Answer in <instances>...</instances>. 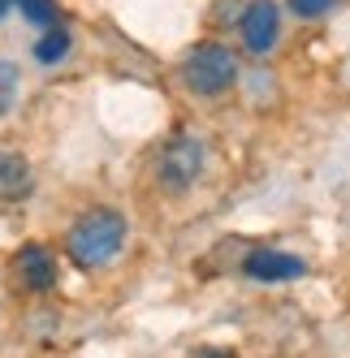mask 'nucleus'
Returning <instances> with one entry per match:
<instances>
[{
  "instance_id": "1",
  "label": "nucleus",
  "mask_w": 350,
  "mask_h": 358,
  "mask_svg": "<svg viewBox=\"0 0 350 358\" xmlns=\"http://www.w3.org/2000/svg\"><path fill=\"white\" fill-rule=\"evenodd\" d=\"M126 238H130L126 212L108 208V203H95V208H87V212H78L69 220L65 238H61V250L78 272H99L121 255Z\"/></svg>"
},
{
  "instance_id": "2",
  "label": "nucleus",
  "mask_w": 350,
  "mask_h": 358,
  "mask_svg": "<svg viewBox=\"0 0 350 358\" xmlns=\"http://www.w3.org/2000/svg\"><path fill=\"white\" fill-rule=\"evenodd\" d=\"M178 78L190 95L199 99H220V95H230L242 78V61L230 43H220V39H204V43H195L190 52L182 57L178 65Z\"/></svg>"
},
{
  "instance_id": "3",
  "label": "nucleus",
  "mask_w": 350,
  "mask_h": 358,
  "mask_svg": "<svg viewBox=\"0 0 350 358\" xmlns=\"http://www.w3.org/2000/svg\"><path fill=\"white\" fill-rule=\"evenodd\" d=\"M208 164V143L199 130H173L160 147H156V160H152V182L164 194H186L199 177H204Z\"/></svg>"
},
{
  "instance_id": "4",
  "label": "nucleus",
  "mask_w": 350,
  "mask_h": 358,
  "mask_svg": "<svg viewBox=\"0 0 350 358\" xmlns=\"http://www.w3.org/2000/svg\"><path fill=\"white\" fill-rule=\"evenodd\" d=\"M234 31H238L242 52H251V57L277 52V43H281V5L277 0H246V5H238Z\"/></svg>"
},
{
  "instance_id": "5",
  "label": "nucleus",
  "mask_w": 350,
  "mask_h": 358,
  "mask_svg": "<svg viewBox=\"0 0 350 358\" xmlns=\"http://www.w3.org/2000/svg\"><path fill=\"white\" fill-rule=\"evenodd\" d=\"M9 272L13 280L27 294H48V289H57V255L48 250L43 242H22L13 250V259H9Z\"/></svg>"
},
{
  "instance_id": "6",
  "label": "nucleus",
  "mask_w": 350,
  "mask_h": 358,
  "mask_svg": "<svg viewBox=\"0 0 350 358\" xmlns=\"http://www.w3.org/2000/svg\"><path fill=\"white\" fill-rule=\"evenodd\" d=\"M242 276L260 280V285H286V280L307 276V264L298 259V255L281 250V246H255V250H246V259H242Z\"/></svg>"
},
{
  "instance_id": "7",
  "label": "nucleus",
  "mask_w": 350,
  "mask_h": 358,
  "mask_svg": "<svg viewBox=\"0 0 350 358\" xmlns=\"http://www.w3.org/2000/svg\"><path fill=\"white\" fill-rule=\"evenodd\" d=\"M35 190L31 160L22 151H0V203H22Z\"/></svg>"
},
{
  "instance_id": "8",
  "label": "nucleus",
  "mask_w": 350,
  "mask_h": 358,
  "mask_svg": "<svg viewBox=\"0 0 350 358\" xmlns=\"http://www.w3.org/2000/svg\"><path fill=\"white\" fill-rule=\"evenodd\" d=\"M69 52H74V35H69L65 22H57V27H43L39 39L31 43V57H35V65H43V69H57Z\"/></svg>"
},
{
  "instance_id": "9",
  "label": "nucleus",
  "mask_w": 350,
  "mask_h": 358,
  "mask_svg": "<svg viewBox=\"0 0 350 358\" xmlns=\"http://www.w3.org/2000/svg\"><path fill=\"white\" fill-rule=\"evenodd\" d=\"M22 99V65L13 57H0V121H5Z\"/></svg>"
},
{
  "instance_id": "10",
  "label": "nucleus",
  "mask_w": 350,
  "mask_h": 358,
  "mask_svg": "<svg viewBox=\"0 0 350 358\" xmlns=\"http://www.w3.org/2000/svg\"><path fill=\"white\" fill-rule=\"evenodd\" d=\"M13 9L27 17L35 31L57 27V22H61V5H57V0H13Z\"/></svg>"
},
{
  "instance_id": "11",
  "label": "nucleus",
  "mask_w": 350,
  "mask_h": 358,
  "mask_svg": "<svg viewBox=\"0 0 350 358\" xmlns=\"http://www.w3.org/2000/svg\"><path fill=\"white\" fill-rule=\"evenodd\" d=\"M286 9L298 22H320V17H329L337 9V0H286Z\"/></svg>"
},
{
  "instance_id": "12",
  "label": "nucleus",
  "mask_w": 350,
  "mask_h": 358,
  "mask_svg": "<svg viewBox=\"0 0 350 358\" xmlns=\"http://www.w3.org/2000/svg\"><path fill=\"white\" fill-rule=\"evenodd\" d=\"M190 358H238V354H230V350H216V345H204V350H195Z\"/></svg>"
},
{
  "instance_id": "13",
  "label": "nucleus",
  "mask_w": 350,
  "mask_h": 358,
  "mask_svg": "<svg viewBox=\"0 0 350 358\" xmlns=\"http://www.w3.org/2000/svg\"><path fill=\"white\" fill-rule=\"evenodd\" d=\"M9 9H13V0H0V22L9 17Z\"/></svg>"
}]
</instances>
